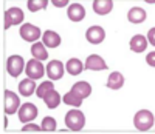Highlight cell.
<instances>
[{"label": "cell", "instance_id": "obj_5", "mask_svg": "<svg viewBox=\"0 0 155 134\" xmlns=\"http://www.w3.org/2000/svg\"><path fill=\"white\" fill-rule=\"evenodd\" d=\"M45 66L42 65L41 60H37V59H31L28 60V65H27V68H25V73H27V76L33 80H37V79H42L44 73H45Z\"/></svg>", "mask_w": 155, "mask_h": 134}, {"label": "cell", "instance_id": "obj_28", "mask_svg": "<svg viewBox=\"0 0 155 134\" xmlns=\"http://www.w3.org/2000/svg\"><path fill=\"white\" fill-rule=\"evenodd\" d=\"M53 5L62 8V6H65V5H67V0H53Z\"/></svg>", "mask_w": 155, "mask_h": 134}, {"label": "cell", "instance_id": "obj_12", "mask_svg": "<svg viewBox=\"0 0 155 134\" xmlns=\"http://www.w3.org/2000/svg\"><path fill=\"white\" fill-rule=\"evenodd\" d=\"M67 16L73 22H81L85 17V9L81 3H71L67 9Z\"/></svg>", "mask_w": 155, "mask_h": 134}, {"label": "cell", "instance_id": "obj_18", "mask_svg": "<svg viewBox=\"0 0 155 134\" xmlns=\"http://www.w3.org/2000/svg\"><path fill=\"white\" fill-rule=\"evenodd\" d=\"M123 85H124V77H123V74L118 73V71H113V73L109 76V79H107V86H109L110 89H120V88H123Z\"/></svg>", "mask_w": 155, "mask_h": 134}, {"label": "cell", "instance_id": "obj_9", "mask_svg": "<svg viewBox=\"0 0 155 134\" xmlns=\"http://www.w3.org/2000/svg\"><path fill=\"white\" fill-rule=\"evenodd\" d=\"M19 97L16 96V92H12L9 89L5 91V113L6 114H14L19 110Z\"/></svg>", "mask_w": 155, "mask_h": 134}, {"label": "cell", "instance_id": "obj_3", "mask_svg": "<svg viewBox=\"0 0 155 134\" xmlns=\"http://www.w3.org/2000/svg\"><path fill=\"white\" fill-rule=\"evenodd\" d=\"M23 65H25V62H23L22 56H17V54L9 56V57H8V62H6L8 74H9L11 77H19L20 73L23 71Z\"/></svg>", "mask_w": 155, "mask_h": 134}, {"label": "cell", "instance_id": "obj_16", "mask_svg": "<svg viewBox=\"0 0 155 134\" xmlns=\"http://www.w3.org/2000/svg\"><path fill=\"white\" fill-rule=\"evenodd\" d=\"M34 91H36V82L33 79H30V77H27L25 80H22V82L19 83V92L22 96H25V97L31 96Z\"/></svg>", "mask_w": 155, "mask_h": 134}, {"label": "cell", "instance_id": "obj_22", "mask_svg": "<svg viewBox=\"0 0 155 134\" xmlns=\"http://www.w3.org/2000/svg\"><path fill=\"white\" fill-rule=\"evenodd\" d=\"M31 54L34 56V59L41 60V62L48 59V52H47V49H45V45L41 43V42L33 43V46H31Z\"/></svg>", "mask_w": 155, "mask_h": 134}, {"label": "cell", "instance_id": "obj_25", "mask_svg": "<svg viewBox=\"0 0 155 134\" xmlns=\"http://www.w3.org/2000/svg\"><path fill=\"white\" fill-rule=\"evenodd\" d=\"M51 89H54L53 82H51V80H47V82L41 83V86H39V88H37V91H36V94H37V97H39V99H44V96L47 94L48 91H51Z\"/></svg>", "mask_w": 155, "mask_h": 134}, {"label": "cell", "instance_id": "obj_27", "mask_svg": "<svg viewBox=\"0 0 155 134\" xmlns=\"http://www.w3.org/2000/svg\"><path fill=\"white\" fill-rule=\"evenodd\" d=\"M41 128H42V126H39V125H33V123H30V125H25V126L22 128V131H25V132H27V131H42Z\"/></svg>", "mask_w": 155, "mask_h": 134}, {"label": "cell", "instance_id": "obj_26", "mask_svg": "<svg viewBox=\"0 0 155 134\" xmlns=\"http://www.w3.org/2000/svg\"><path fill=\"white\" fill-rule=\"evenodd\" d=\"M41 126H42V131H54L56 129V120L53 117H44Z\"/></svg>", "mask_w": 155, "mask_h": 134}, {"label": "cell", "instance_id": "obj_4", "mask_svg": "<svg viewBox=\"0 0 155 134\" xmlns=\"http://www.w3.org/2000/svg\"><path fill=\"white\" fill-rule=\"evenodd\" d=\"M5 30H9L12 25H19L23 22V11L20 8H9L5 11Z\"/></svg>", "mask_w": 155, "mask_h": 134}, {"label": "cell", "instance_id": "obj_8", "mask_svg": "<svg viewBox=\"0 0 155 134\" xmlns=\"http://www.w3.org/2000/svg\"><path fill=\"white\" fill-rule=\"evenodd\" d=\"M85 37L90 43L93 45H98V43H102V40L106 37V31L102 26H90L85 33Z\"/></svg>", "mask_w": 155, "mask_h": 134}, {"label": "cell", "instance_id": "obj_24", "mask_svg": "<svg viewBox=\"0 0 155 134\" xmlns=\"http://www.w3.org/2000/svg\"><path fill=\"white\" fill-rule=\"evenodd\" d=\"M28 9L31 12H36L39 9H45L48 5V0H28Z\"/></svg>", "mask_w": 155, "mask_h": 134}, {"label": "cell", "instance_id": "obj_20", "mask_svg": "<svg viewBox=\"0 0 155 134\" xmlns=\"http://www.w3.org/2000/svg\"><path fill=\"white\" fill-rule=\"evenodd\" d=\"M65 70H67V73L71 74V76H79V74L84 71V65L81 63L79 59H70V60L67 62V65H65Z\"/></svg>", "mask_w": 155, "mask_h": 134}, {"label": "cell", "instance_id": "obj_2", "mask_svg": "<svg viewBox=\"0 0 155 134\" xmlns=\"http://www.w3.org/2000/svg\"><path fill=\"white\" fill-rule=\"evenodd\" d=\"M153 122H155V119H153V114L149 111V110H141L135 114L134 117V125L137 129L140 131H147L153 126Z\"/></svg>", "mask_w": 155, "mask_h": 134}, {"label": "cell", "instance_id": "obj_17", "mask_svg": "<svg viewBox=\"0 0 155 134\" xmlns=\"http://www.w3.org/2000/svg\"><path fill=\"white\" fill-rule=\"evenodd\" d=\"M71 91L74 92L76 96H79L84 100L85 97L90 96V92H92V86H90V83H87V82H78V83L73 85Z\"/></svg>", "mask_w": 155, "mask_h": 134}, {"label": "cell", "instance_id": "obj_23", "mask_svg": "<svg viewBox=\"0 0 155 134\" xmlns=\"http://www.w3.org/2000/svg\"><path fill=\"white\" fill-rule=\"evenodd\" d=\"M64 102H65V105H71V106H81L82 105V99L79 96H76L73 91L67 92L64 96Z\"/></svg>", "mask_w": 155, "mask_h": 134}, {"label": "cell", "instance_id": "obj_7", "mask_svg": "<svg viewBox=\"0 0 155 134\" xmlns=\"http://www.w3.org/2000/svg\"><path fill=\"white\" fill-rule=\"evenodd\" d=\"M37 117V108H36V105L34 103H23L20 106V110H19V119H20V122L23 123H27V122H31V120H34Z\"/></svg>", "mask_w": 155, "mask_h": 134}, {"label": "cell", "instance_id": "obj_10", "mask_svg": "<svg viewBox=\"0 0 155 134\" xmlns=\"http://www.w3.org/2000/svg\"><path fill=\"white\" fill-rule=\"evenodd\" d=\"M47 74L50 77V80H59L64 76V65L59 60H51L47 65Z\"/></svg>", "mask_w": 155, "mask_h": 134}, {"label": "cell", "instance_id": "obj_21", "mask_svg": "<svg viewBox=\"0 0 155 134\" xmlns=\"http://www.w3.org/2000/svg\"><path fill=\"white\" fill-rule=\"evenodd\" d=\"M44 102H45V105L48 106V108H56V106L59 105V102H61V96H59V92L56 91V89H51V91H48L47 94L44 96Z\"/></svg>", "mask_w": 155, "mask_h": 134}, {"label": "cell", "instance_id": "obj_29", "mask_svg": "<svg viewBox=\"0 0 155 134\" xmlns=\"http://www.w3.org/2000/svg\"><path fill=\"white\" fill-rule=\"evenodd\" d=\"M153 34H155V30L152 28V30H149V33H147V37H149V40H150V43L152 45H155V39H153Z\"/></svg>", "mask_w": 155, "mask_h": 134}, {"label": "cell", "instance_id": "obj_19", "mask_svg": "<svg viewBox=\"0 0 155 134\" xmlns=\"http://www.w3.org/2000/svg\"><path fill=\"white\" fill-rule=\"evenodd\" d=\"M127 19H129V22H132V23H141V22L146 20V11L143 8L135 6V8H132L130 11H129Z\"/></svg>", "mask_w": 155, "mask_h": 134}, {"label": "cell", "instance_id": "obj_14", "mask_svg": "<svg viewBox=\"0 0 155 134\" xmlns=\"http://www.w3.org/2000/svg\"><path fill=\"white\" fill-rule=\"evenodd\" d=\"M93 9L96 14L106 16L113 9V2L112 0H95L93 2Z\"/></svg>", "mask_w": 155, "mask_h": 134}, {"label": "cell", "instance_id": "obj_6", "mask_svg": "<svg viewBox=\"0 0 155 134\" xmlns=\"http://www.w3.org/2000/svg\"><path fill=\"white\" fill-rule=\"evenodd\" d=\"M20 37L25 42H36V40L41 37V28L31 25V23H25L20 28Z\"/></svg>", "mask_w": 155, "mask_h": 134}, {"label": "cell", "instance_id": "obj_30", "mask_svg": "<svg viewBox=\"0 0 155 134\" xmlns=\"http://www.w3.org/2000/svg\"><path fill=\"white\" fill-rule=\"evenodd\" d=\"M153 56H155V52H150V54L147 56V63H149V65H152V66L155 65V62H153Z\"/></svg>", "mask_w": 155, "mask_h": 134}, {"label": "cell", "instance_id": "obj_13", "mask_svg": "<svg viewBox=\"0 0 155 134\" xmlns=\"http://www.w3.org/2000/svg\"><path fill=\"white\" fill-rule=\"evenodd\" d=\"M42 43L48 48H58L61 45V36L54 31H45L42 36Z\"/></svg>", "mask_w": 155, "mask_h": 134}, {"label": "cell", "instance_id": "obj_15", "mask_svg": "<svg viewBox=\"0 0 155 134\" xmlns=\"http://www.w3.org/2000/svg\"><path fill=\"white\" fill-rule=\"evenodd\" d=\"M146 48H147V40H146L144 36L137 34L130 39V49L134 52H143Z\"/></svg>", "mask_w": 155, "mask_h": 134}, {"label": "cell", "instance_id": "obj_11", "mask_svg": "<svg viewBox=\"0 0 155 134\" xmlns=\"http://www.w3.org/2000/svg\"><path fill=\"white\" fill-rule=\"evenodd\" d=\"M85 68L87 70H93V71H104V70H107V65H106L104 60H102V57H99L96 54H92V56L87 57Z\"/></svg>", "mask_w": 155, "mask_h": 134}, {"label": "cell", "instance_id": "obj_1", "mask_svg": "<svg viewBox=\"0 0 155 134\" xmlns=\"http://www.w3.org/2000/svg\"><path fill=\"white\" fill-rule=\"evenodd\" d=\"M64 120H65L67 128L71 131H81L85 125V117L79 110H70L65 114V119Z\"/></svg>", "mask_w": 155, "mask_h": 134}]
</instances>
